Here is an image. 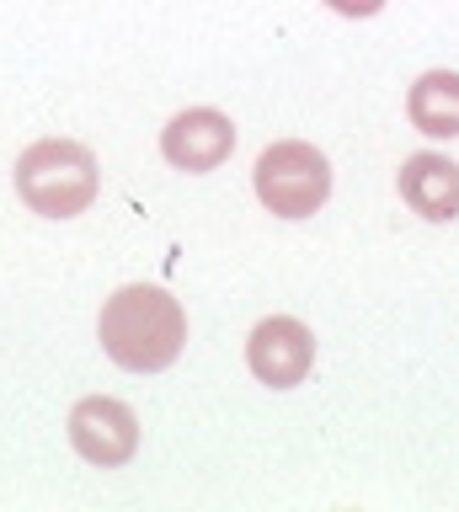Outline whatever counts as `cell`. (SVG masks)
<instances>
[{
	"mask_svg": "<svg viewBox=\"0 0 459 512\" xmlns=\"http://www.w3.org/2000/svg\"><path fill=\"white\" fill-rule=\"evenodd\" d=\"M97 342L129 374H161L187 347V310L161 283H129L102 304Z\"/></svg>",
	"mask_w": 459,
	"mask_h": 512,
	"instance_id": "6da1fadb",
	"label": "cell"
},
{
	"mask_svg": "<svg viewBox=\"0 0 459 512\" xmlns=\"http://www.w3.org/2000/svg\"><path fill=\"white\" fill-rule=\"evenodd\" d=\"M102 166L81 139H38L17 155V198L43 219H75L97 203Z\"/></svg>",
	"mask_w": 459,
	"mask_h": 512,
	"instance_id": "7a4b0ae2",
	"label": "cell"
},
{
	"mask_svg": "<svg viewBox=\"0 0 459 512\" xmlns=\"http://www.w3.org/2000/svg\"><path fill=\"white\" fill-rule=\"evenodd\" d=\"M257 203L278 219H310L331 198V160L310 139H278L257 155L251 171Z\"/></svg>",
	"mask_w": 459,
	"mask_h": 512,
	"instance_id": "3957f363",
	"label": "cell"
},
{
	"mask_svg": "<svg viewBox=\"0 0 459 512\" xmlns=\"http://www.w3.org/2000/svg\"><path fill=\"white\" fill-rule=\"evenodd\" d=\"M246 368L267 390H294L315 368V331L294 315H267L246 336Z\"/></svg>",
	"mask_w": 459,
	"mask_h": 512,
	"instance_id": "277c9868",
	"label": "cell"
},
{
	"mask_svg": "<svg viewBox=\"0 0 459 512\" xmlns=\"http://www.w3.org/2000/svg\"><path fill=\"white\" fill-rule=\"evenodd\" d=\"M70 443L86 464L118 470V464H129L139 454V416L113 395H86L70 411Z\"/></svg>",
	"mask_w": 459,
	"mask_h": 512,
	"instance_id": "5b68a950",
	"label": "cell"
},
{
	"mask_svg": "<svg viewBox=\"0 0 459 512\" xmlns=\"http://www.w3.org/2000/svg\"><path fill=\"white\" fill-rule=\"evenodd\" d=\"M230 150H235V123L219 107H187L161 128V155L177 171L203 176V171L225 166Z\"/></svg>",
	"mask_w": 459,
	"mask_h": 512,
	"instance_id": "8992f818",
	"label": "cell"
},
{
	"mask_svg": "<svg viewBox=\"0 0 459 512\" xmlns=\"http://www.w3.org/2000/svg\"><path fill=\"white\" fill-rule=\"evenodd\" d=\"M395 187H401V198L417 219H427V224L459 219V160L438 155V150H417L401 160Z\"/></svg>",
	"mask_w": 459,
	"mask_h": 512,
	"instance_id": "52a82bcc",
	"label": "cell"
},
{
	"mask_svg": "<svg viewBox=\"0 0 459 512\" xmlns=\"http://www.w3.org/2000/svg\"><path fill=\"white\" fill-rule=\"evenodd\" d=\"M406 118L427 139H459V70H422L406 91Z\"/></svg>",
	"mask_w": 459,
	"mask_h": 512,
	"instance_id": "ba28073f",
	"label": "cell"
},
{
	"mask_svg": "<svg viewBox=\"0 0 459 512\" xmlns=\"http://www.w3.org/2000/svg\"><path fill=\"white\" fill-rule=\"evenodd\" d=\"M337 16H353V22H363V16H379L385 11V0H326Z\"/></svg>",
	"mask_w": 459,
	"mask_h": 512,
	"instance_id": "9c48e42d",
	"label": "cell"
}]
</instances>
